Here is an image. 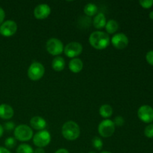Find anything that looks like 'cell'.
Instances as JSON below:
<instances>
[{
  "label": "cell",
  "mask_w": 153,
  "mask_h": 153,
  "mask_svg": "<svg viewBox=\"0 0 153 153\" xmlns=\"http://www.w3.org/2000/svg\"><path fill=\"white\" fill-rule=\"evenodd\" d=\"M84 12L88 16H93L98 12V7L94 3H88L84 7Z\"/></svg>",
  "instance_id": "20"
},
{
  "label": "cell",
  "mask_w": 153,
  "mask_h": 153,
  "mask_svg": "<svg viewBox=\"0 0 153 153\" xmlns=\"http://www.w3.org/2000/svg\"><path fill=\"white\" fill-rule=\"evenodd\" d=\"M115 131V125L111 120L106 119L102 121L98 126V132L102 137H110Z\"/></svg>",
  "instance_id": "7"
},
{
  "label": "cell",
  "mask_w": 153,
  "mask_h": 153,
  "mask_svg": "<svg viewBox=\"0 0 153 153\" xmlns=\"http://www.w3.org/2000/svg\"><path fill=\"white\" fill-rule=\"evenodd\" d=\"M90 44L94 49L102 50L106 49L110 44V37L106 32L101 31H96L91 33L89 37Z\"/></svg>",
  "instance_id": "1"
},
{
  "label": "cell",
  "mask_w": 153,
  "mask_h": 153,
  "mask_svg": "<svg viewBox=\"0 0 153 153\" xmlns=\"http://www.w3.org/2000/svg\"><path fill=\"white\" fill-rule=\"evenodd\" d=\"M30 125H31V128L37 130V131H42L44 130L47 126V123L45 120L44 118L41 117L40 116H35L33 117L30 120Z\"/></svg>",
  "instance_id": "13"
},
{
  "label": "cell",
  "mask_w": 153,
  "mask_h": 153,
  "mask_svg": "<svg viewBox=\"0 0 153 153\" xmlns=\"http://www.w3.org/2000/svg\"><path fill=\"white\" fill-rule=\"evenodd\" d=\"M52 67L55 71L61 72L65 68V61L61 56H56L52 62Z\"/></svg>",
  "instance_id": "17"
},
{
  "label": "cell",
  "mask_w": 153,
  "mask_h": 153,
  "mask_svg": "<svg viewBox=\"0 0 153 153\" xmlns=\"http://www.w3.org/2000/svg\"><path fill=\"white\" fill-rule=\"evenodd\" d=\"M14 111L13 108L7 104L0 105V118L3 120H10L13 117Z\"/></svg>",
  "instance_id": "14"
},
{
  "label": "cell",
  "mask_w": 153,
  "mask_h": 153,
  "mask_svg": "<svg viewBox=\"0 0 153 153\" xmlns=\"http://www.w3.org/2000/svg\"><path fill=\"white\" fill-rule=\"evenodd\" d=\"M83 61L80 58H73L69 62V69L73 73H80L82 70V69H83Z\"/></svg>",
  "instance_id": "16"
},
{
  "label": "cell",
  "mask_w": 153,
  "mask_h": 153,
  "mask_svg": "<svg viewBox=\"0 0 153 153\" xmlns=\"http://www.w3.org/2000/svg\"><path fill=\"white\" fill-rule=\"evenodd\" d=\"M99 112H100V114L102 117L108 119L113 114V108L110 105L105 104L100 108Z\"/></svg>",
  "instance_id": "18"
},
{
  "label": "cell",
  "mask_w": 153,
  "mask_h": 153,
  "mask_svg": "<svg viewBox=\"0 0 153 153\" xmlns=\"http://www.w3.org/2000/svg\"><path fill=\"white\" fill-rule=\"evenodd\" d=\"M92 146L97 150H101L103 147V141L100 137H94L92 139Z\"/></svg>",
  "instance_id": "22"
},
{
  "label": "cell",
  "mask_w": 153,
  "mask_h": 153,
  "mask_svg": "<svg viewBox=\"0 0 153 153\" xmlns=\"http://www.w3.org/2000/svg\"><path fill=\"white\" fill-rule=\"evenodd\" d=\"M146 60L150 65L153 66V50L149 51L146 55Z\"/></svg>",
  "instance_id": "28"
},
{
  "label": "cell",
  "mask_w": 153,
  "mask_h": 153,
  "mask_svg": "<svg viewBox=\"0 0 153 153\" xmlns=\"http://www.w3.org/2000/svg\"><path fill=\"white\" fill-rule=\"evenodd\" d=\"M88 153H96V152H94V151H91V152H89Z\"/></svg>",
  "instance_id": "36"
},
{
  "label": "cell",
  "mask_w": 153,
  "mask_h": 153,
  "mask_svg": "<svg viewBox=\"0 0 153 153\" xmlns=\"http://www.w3.org/2000/svg\"><path fill=\"white\" fill-rule=\"evenodd\" d=\"M111 42L116 49H123L128 45V38L123 33H118L112 37Z\"/></svg>",
  "instance_id": "11"
},
{
  "label": "cell",
  "mask_w": 153,
  "mask_h": 153,
  "mask_svg": "<svg viewBox=\"0 0 153 153\" xmlns=\"http://www.w3.org/2000/svg\"><path fill=\"white\" fill-rule=\"evenodd\" d=\"M13 135H14L15 139L19 141L26 142L32 138L34 133L31 127L25 124H20L15 127L13 130Z\"/></svg>",
  "instance_id": "3"
},
{
  "label": "cell",
  "mask_w": 153,
  "mask_h": 153,
  "mask_svg": "<svg viewBox=\"0 0 153 153\" xmlns=\"http://www.w3.org/2000/svg\"><path fill=\"white\" fill-rule=\"evenodd\" d=\"M106 18L105 16L102 12H99L94 16V20H93V25L94 28L97 29H101V28H105L106 25Z\"/></svg>",
  "instance_id": "15"
},
{
  "label": "cell",
  "mask_w": 153,
  "mask_h": 153,
  "mask_svg": "<svg viewBox=\"0 0 153 153\" xmlns=\"http://www.w3.org/2000/svg\"><path fill=\"white\" fill-rule=\"evenodd\" d=\"M108 34H114L119 28V24L114 19H110L106 22V25L105 26Z\"/></svg>",
  "instance_id": "19"
},
{
  "label": "cell",
  "mask_w": 153,
  "mask_h": 153,
  "mask_svg": "<svg viewBox=\"0 0 153 153\" xmlns=\"http://www.w3.org/2000/svg\"><path fill=\"white\" fill-rule=\"evenodd\" d=\"M34 153H45V150L43 149V148L37 147L34 150Z\"/></svg>",
  "instance_id": "32"
},
{
  "label": "cell",
  "mask_w": 153,
  "mask_h": 153,
  "mask_svg": "<svg viewBox=\"0 0 153 153\" xmlns=\"http://www.w3.org/2000/svg\"><path fill=\"white\" fill-rule=\"evenodd\" d=\"M45 73V67L41 63L33 62L28 67L27 75L31 81H38L43 78Z\"/></svg>",
  "instance_id": "4"
},
{
  "label": "cell",
  "mask_w": 153,
  "mask_h": 153,
  "mask_svg": "<svg viewBox=\"0 0 153 153\" xmlns=\"http://www.w3.org/2000/svg\"><path fill=\"white\" fill-rule=\"evenodd\" d=\"M100 153H112V152H109V151H102V152H101Z\"/></svg>",
  "instance_id": "35"
},
{
  "label": "cell",
  "mask_w": 153,
  "mask_h": 153,
  "mask_svg": "<svg viewBox=\"0 0 153 153\" xmlns=\"http://www.w3.org/2000/svg\"><path fill=\"white\" fill-rule=\"evenodd\" d=\"M139 3L142 7L148 9L153 5V0H140Z\"/></svg>",
  "instance_id": "25"
},
{
  "label": "cell",
  "mask_w": 153,
  "mask_h": 153,
  "mask_svg": "<svg viewBox=\"0 0 153 153\" xmlns=\"http://www.w3.org/2000/svg\"><path fill=\"white\" fill-rule=\"evenodd\" d=\"M46 48L47 52L54 56H58L64 52V44L58 38H51L46 42Z\"/></svg>",
  "instance_id": "5"
},
{
  "label": "cell",
  "mask_w": 153,
  "mask_h": 153,
  "mask_svg": "<svg viewBox=\"0 0 153 153\" xmlns=\"http://www.w3.org/2000/svg\"><path fill=\"white\" fill-rule=\"evenodd\" d=\"M61 133L66 140L73 141L79 138L80 135V128L74 121H67L63 125Z\"/></svg>",
  "instance_id": "2"
},
{
  "label": "cell",
  "mask_w": 153,
  "mask_h": 153,
  "mask_svg": "<svg viewBox=\"0 0 153 153\" xmlns=\"http://www.w3.org/2000/svg\"><path fill=\"white\" fill-rule=\"evenodd\" d=\"M149 18H150L151 19H153V10H152V11H151L150 13H149Z\"/></svg>",
  "instance_id": "34"
},
{
  "label": "cell",
  "mask_w": 153,
  "mask_h": 153,
  "mask_svg": "<svg viewBox=\"0 0 153 153\" xmlns=\"http://www.w3.org/2000/svg\"><path fill=\"white\" fill-rule=\"evenodd\" d=\"M0 153H11L9 149H6L5 147H2L0 146Z\"/></svg>",
  "instance_id": "30"
},
{
  "label": "cell",
  "mask_w": 153,
  "mask_h": 153,
  "mask_svg": "<svg viewBox=\"0 0 153 153\" xmlns=\"http://www.w3.org/2000/svg\"><path fill=\"white\" fill-rule=\"evenodd\" d=\"M3 128H4V129H5L6 131H12V130H14V128H15L14 123L11 122V121H8V122H6L4 124Z\"/></svg>",
  "instance_id": "27"
},
{
  "label": "cell",
  "mask_w": 153,
  "mask_h": 153,
  "mask_svg": "<svg viewBox=\"0 0 153 153\" xmlns=\"http://www.w3.org/2000/svg\"><path fill=\"white\" fill-rule=\"evenodd\" d=\"M4 17H5V12L1 7H0V25L4 22Z\"/></svg>",
  "instance_id": "29"
},
{
  "label": "cell",
  "mask_w": 153,
  "mask_h": 153,
  "mask_svg": "<svg viewBox=\"0 0 153 153\" xmlns=\"http://www.w3.org/2000/svg\"><path fill=\"white\" fill-rule=\"evenodd\" d=\"M16 153H34V149L30 145L22 143L16 149Z\"/></svg>",
  "instance_id": "21"
},
{
  "label": "cell",
  "mask_w": 153,
  "mask_h": 153,
  "mask_svg": "<svg viewBox=\"0 0 153 153\" xmlns=\"http://www.w3.org/2000/svg\"><path fill=\"white\" fill-rule=\"evenodd\" d=\"M114 123L115 126H122L125 123V120H124V118L121 116H117L114 118V120L113 121Z\"/></svg>",
  "instance_id": "26"
},
{
  "label": "cell",
  "mask_w": 153,
  "mask_h": 153,
  "mask_svg": "<svg viewBox=\"0 0 153 153\" xmlns=\"http://www.w3.org/2000/svg\"><path fill=\"white\" fill-rule=\"evenodd\" d=\"M55 153H70L69 151L67 149H64V148H61V149H58Z\"/></svg>",
  "instance_id": "31"
},
{
  "label": "cell",
  "mask_w": 153,
  "mask_h": 153,
  "mask_svg": "<svg viewBox=\"0 0 153 153\" xmlns=\"http://www.w3.org/2000/svg\"><path fill=\"white\" fill-rule=\"evenodd\" d=\"M51 13V7L47 4H40L34 10V16L37 19H46Z\"/></svg>",
  "instance_id": "12"
},
{
  "label": "cell",
  "mask_w": 153,
  "mask_h": 153,
  "mask_svg": "<svg viewBox=\"0 0 153 153\" xmlns=\"http://www.w3.org/2000/svg\"><path fill=\"white\" fill-rule=\"evenodd\" d=\"M3 133H4V128H3L2 126L0 124V137L3 135Z\"/></svg>",
  "instance_id": "33"
},
{
  "label": "cell",
  "mask_w": 153,
  "mask_h": 153,
  "mask_svg": "<svg viewBox=\"0 0 153 153\" xmlns=\"http://www.w3.org/2000/svg\"><path fill=\"white\" fill-rule=\"evenodd\" d=\"M144 134L148 138H153V124L151 123L146 126L144 129Z\"/></svg>",
  "instance_id": "24"
},
{
  "label": "cell",
  "mask_w": 153,
  "mask_h": 153,
  "mask_svg": "<svg viewBox=\"0 0 153 153\" xmlns=\"http://www.w3.org/2000/svg\"><path fill=\"white\" fill-rule=\"evenodd\" d=\"M33 143L39 148H43L48 146L51 142V134L46 130L39 131L33 136Z\"/></svg>",
  "instance_id": "6"
},
{
  "label": "cell",
  "mask_w": 153,
  "mask_h": 153,
  "mask_svg": "<svg viewBox=\"0 0 153 153\" xmlns=\"http://www.w3.org/2000/svg\"><path fill=\"white\" fill-rule=\"evenodd\" d=\"M17 24L13 20H6L0 25V34L9 37L16 34L17 31Z\"/></svg>",
  "instance_id": "9"
},
{
  "label": "cell",
  "mask_w": 153,
  "mask_h": 153,
  "mask_svg": "<svg viewBox=\"0 0 153 153\" xmlns=\"http://www.w3.org/2000/svg\"><path fill=\"white\" fill-rule=\"evenodd\" d=\"M83 46L79 42H70L64 47V52L66 56L70 58H76L82 54Z\"/></svg>",
  "instance_id": "8"
},
{
  "label": "cell",
  "mask_w": 153,
  "mask_h": 153,
  "mask_svg": "<svg viewBox=\"0 0 153 153\" xmlns=\"http://www.w3.org/2000/svg\"><path fill=\"white\" fill-rule=\"evenodd\" d=\"M4 146H5L6 149H13L16 146V140H15L14 137H8L7 138H6L4 140Z\"/></svg>",
  "instance_id": "23"
},
{
  "label": "cell",
  "mask_w": 153,
  "mask_h": 153,
  "mask_svg": "<svg viewBox=\"0 0 153 153\" xmlns=\"http://www.w3.org/2000/svg\"><path fill=\"white\" fill-rule=\"evenodd\" d=\"M139 119L143 123H149L153 121V108L148 105H144L139 108L137 111Z\"/></svg>",
  "instance_id": "10"
}]
</instances>
